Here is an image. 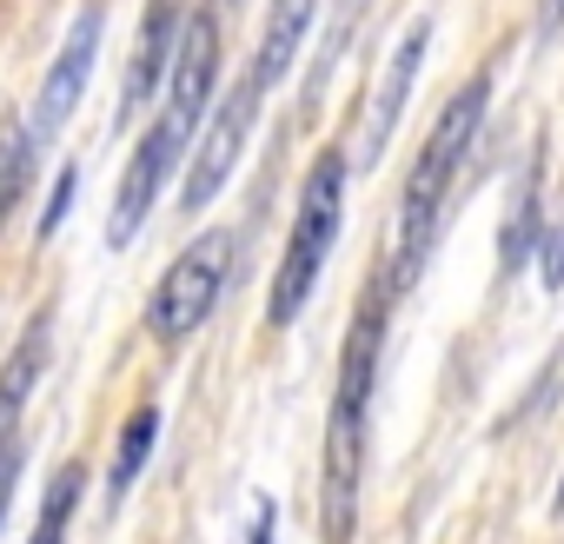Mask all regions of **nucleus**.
I'll return each mask as SVG.
<instances>
[{"mask_svg":"<svg viewBox=\"0 0 564 544\" xmlns=\"http://www.w3.org/2000/svg\"><path fill=\"white\" fill-rule=\"evenodd\" d=\"M226 272H232V232L226 226H213V232H199L166 272H160V286H153V300H147V333H153V346H186L206 319H213V306H219V293H226Z\"/></svg>","mask_w":564,"mask_h":544,"instance_id":"20e7f679","label":"nucleus"},{"mask_svg":"<svg viewBox=\"0 0 564 544\" xmlns=\"http://www.w3.org/2000/svg\"><path fill=\"white\" fill-rule=\"evenodd\" d=\"M14 471H21V438H0V524H8V504H14Z\"/></svg>","mask_w":564,"mask_h":544,"instance_id":"6ab92c4d","label":"nucleus"},{"mask_svg":"<svg viewBox=\"0 0 564 544\" xmlns=\"http://www.w3.org/2000/svg\"><path fill=\"white\" fill-rule=\"evenodd\" d=\"M272 537H279V511L259 504V518H252V544H272Z\"/></svg>","mask_w":564,"mask_h":544,"instance_id":"aec40b11","label":"nucleus"},{"mask_svg":"<svg viewBox=\"0 0 564 544\" xmlns=\"http://www.w3.org/2000/svg\"><path fill=\"white\" fill-rule=\"evenodd\" d=\"M485 107H491V74H471L445 113L432 120L412 173H405V193H399V252H392V286H412L425 259H432V239H438V219H445V199H452V179L458 166L471 160V140L485 127Z\"/></svg>","mask_w":564,"mask_h":544,"instance_id":"f03ea898","label":"nucleus"},{"mask_svg":"<svg viewBox=\"0 0 564 544\" xmlns=\"http://www.w3.org/2000/svg\"><path fill=\"white\" fill-rule=\"evenodd\" d=\"M538 272H544V293L564 286V213L544 219V232H538Z\"/></svg>","mask_w":564,"mask_h":544,"instance_id":"f3484780","label":"nucleus"},{"mask_svg":"<svg viewBox=\"0 0 564 544\" xmlns=\"http://www.w3.org/2000/svg\"><path fill=\"white\" fill-rule=\"evenodd\" d=\"M538 232H544V153L524 160V173L511 186V206H505V239H498L505 280H511V272H524V259L538 252Z\"/></svg>","mask_w":564,"mask_h":544,"instance_id":"9d476101","label":"nucleus"},{"mask_svg":"<svg viewBox=\"0 0 564 544\" xmlns=\"http://www.w3.org/2000/svg\"><path fill=\"white\" fill-rule=\"evenodd\" d=\"M180 28H186V0H147L140 41H133V67H127V94H120V120L147 113V100L166 87L173 47H180Z\"/></svg>","mask_w":564,"mask_h":544,"instance_id":"1a4fd4ad","label":"nucleus"},{"mask_svg":"<svg viewBox=\"0 0 564 544\" xmlns=\"http://www.w3.org/2000/svg\"><path fill=\"white\" fill-rule=\"evenodd\" d=\"M80 485H87V471L67 458V465L54 471V485H47V504H41L28 544H67V524H74V504H80Z\"/></svg>","mask_w":564,"mask_h":544,"instance_id":"2eb2a0df","label":"nucleus"},{"mask_svg":"<svg viewBox=\"0 0 564 544\" xmlns=\"http://www.w3.org/2000/svg\"><path fill=\"white\" fill-rule=\"evenodd\" d=\"M41 366H47V313L28 326V339L14 346L8 372H0V438H14L21 405H28V399H34V385H41Z\"/></svg>","mask_w":564,"mask_h":544,"instance_id":"f8f14e48","label":"nucleus"},{"mask_svg":"<svg viewBox=\"0 0 564 544\" xmlns=\"http://www.w3.org/2000/svg\"><path fill=\"white\" fill-rule=\"evenodd\" d=\"M28 179H34V133H28V120H0V226H8V213L21 206V193H28Z\"/></svg>","mask_w":564,"mask_h":544,"instance_id":"4468645a","label":"nucleus"},{"mask_svg":"<svg viewBox=\"0 0 564 544\" xmlns=\"http://www.w3.org/2000/svg\"><path fill=\"white\" fill-rule=\"evenodd\" d=\"M425 54H432V14H419V21L399 34L392 61H386V80H379V94H372V113H366V133H359V166H379V153L392 146V133H399V113H405V100H412V80H419Z\"/></svg>","mask_w":564,"mask_h":544,"instance_id":"6e6552de","label":"nucleus"},{"mask_svg":"<svg viewBox=\"0 0 564 544\" xmlns=\"http://www.w3.org/2000/svg\"><path fill=\"white\" fill-rule=\"evenodd\" d=\"M372 14V0H333V28H326V47H319V67H313V87H306V107L319 100V87H326V74L339 67V54L352 47V34H359V21Z\"/></svg>","mask_w":564,"mask_h":544,"instance_id":"dca6fc26","label":"nucleus"},{"mask_svg":"<svg viewBox=\"0 0 564 544\" xmlns=\"http://www.w3.org/2000/svg\"><path fill=\"white\" fill-rule=\"evenodd\" d=\"M259 100H265V80L246 67V74L226 87V100L213 107V127H199V133H193V140H199V153H193V166H186L180 213H206V206L219 199V186L232 179L239 146H246V133H252V120H259Z\"/></svg>","mask_w":564,"mask_h":544,"instance_id":"39448f33","label":"nucleus"},{"mask_svg":"<svg viewBox=\"0 0 564 544\" xmlns=\"http://www.w3.org/2000/svg\"><path fill=\"white\" fill-rule=\"evenodd\" d=\"M153 432H160V412H153V405H140V412L120 425V445H113V465H107V504H120V498L133 491L140 465H147V451H153Z\"/></svg>","mask_w":564,"mask_h":544,"instance_id":"ddd939ff","label":"nucleus"},{"mask_svg":"<svg viewBox=\"0 0 564 544\" xmlns=\"http://www.w3.org/2000/svg\"><path fill=\"white\" fill-rule=\"evenodd\" d=\"M346 160L339 153H319L306 186H300V213H293V232H286V252H279V272H272V293H265V326H293L319 286V272L339 246V219H346Z\"/></svg>","mask_w":564,"mask_h":544,"instance_id":"7ed1b4c3","label":"nucleus"},{"mask_svg":"<svg viewBox=\"0 0 564 544\" xmlns=\"http://www.w3.org/2000/svg\"><path fill=\"white\" fill-rule=\"evenodd\" d=\"M386 300L359 306L346 352H339V392H333V418H326V451H319V537L346 544L359 524V485H366V412H372V379H379V326Z\"/></svg>","mask_w":564,"mask_h":544,"instance_id":"f257e3e1","label":"nucleus"},{"mask_svg":"<svg viewBox=\"0 0 564 544\" xmlns=\"http://www.w3.org/2000/svg\"><path fill=\"white\" fill-rule=\"evenodd\" d=\"M74 186H80V173L67 166V173H61V186H54V199H47V219H41V239H54V232H61V219H67V206H74Z\"/></svg>","mask_w":564,"mask_h":544,"instance_id":"a211bd4d","label":"nucleus"},{"mask_svg":"<svg viewBox=\"0 0 564 544\" xmlns=\"http://www.w3.org/2000/svg\"><path fill=\"white\" fill-rule=\"evenodd\" d=\"M186 146H193V127L160 107V120L140 133V146H133V160H127V179H120V199H113V219H107V246H133V232L147 226V213L160 206L166 179L180 173Z\"/></svg>","mask_w":564,"mask_h":544,"instance_id":"423d86ee","label":"nucleus"},{"mask_svg":"<svg viewBox=\"0 0 564 544\" xmlns=\"http://www.w3.org/2000/svg\"><path fill=\"white\" fill-rule=\"evenodd\" d=\"M313 14H319V0H272L265 34H259V54H252V74H259L265 87H272V80H286V67L300 61Z\"/></svg>","mask_w":564,"mask_h":544,"instance_id":"9b49d317","label":"nucleus"},{"mask_svg":"<svg viewBox=\"0 0 564 544\" xmlns=\"http://www.w3.org/2000/svg\"><path fill=\"white\" fill-rule=\"evenodd\" d=\"M557 511H564V485H557Z\"/></svg>","mask_w":564,"mask_h":544,"instance_id":"4be33fe9","label":"nucleus"},{"mask_svg":"<svg viewBox=\"0 0 564 544\" xmlns=\"http://www.w3.org/2000/svg\"><path fill=\"white\" fill-rule=\"evenodd\" d=\"M557 28H564V0H544V14H538V34H544V41H551V34H557Z\"/></svg>","mask_w":564,"mask_h":544,"instance_id":"412c9836","label":"nucleus"},{"mask_svg":"<svg viewBox=\"0 0 564 544\" xmlns=\"http://www.w3.org/2000/svg\"><path fill=\"white\" fill-rule=\"evenodd\" d=\"M100 8L87 0V8L74 14V28H67V41H61V54H54V67L41 74V94H34V120H28V133H34V146L41 140H54L67 120H74V107H80V94H87V80H94V61H100Z\"/></svg>","mask_w":564,"mask_h":544,"instance_id":"0eeeda50","label":"nucleus"}]
</instances>
